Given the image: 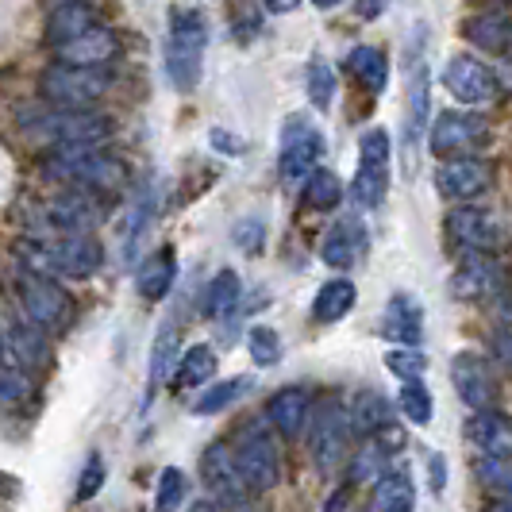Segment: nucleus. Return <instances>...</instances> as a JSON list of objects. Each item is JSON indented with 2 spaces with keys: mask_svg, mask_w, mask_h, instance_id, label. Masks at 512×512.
<instances>
[{
  "mask_svg": "<svg viewBox=\"0 0 512 512\" xmlns=\"http://www.w3.org/2000/svg\"><path fill=\"white\" fill-rule=\"evenodd\" d=\"M39 170L43 178L77 181L85 189H116L124 181V162L101 151V143H51Z\"/></svg>",
  "mask_w": 512,
  "mask_h": 512,
  "instance_id": "f257e3e1",
  "label": "nucleus"
},
{
  "mask_svg": "<svg viewBox=\"0 0 512 512\" xmlns=\"http://www.w3.org/2000/svg\"><path fill=\"white\" fill-rule=\"evenodd\" d=\"M405 158L416 170V151L420 143L428 139V112H432V70H428V58H424V24L412 27L409 47H405Z\"/></svg>",
  "mask_w": 512,
  "mask_h": 512,
  "instance_id": "f03ea898",
  "label": "nucleus"
},
{
  "mask_svg": "<svg viewBox=\"0 0 512 512\" xmlns=\"http://www.w3.org/2000/svg\"><path fill=\"white\" fill-rule=\"evenodd\" d=\"M208 24L197 8H178L170 16V39H166V74L174 89L193 93L201 85V66H205Z\"/></svg>",
  "mask_w": 512,
  "mask_h": 512,
  "instance_id": "7ed1b4c3",
  "label": "nucleus"
},
{
  "mask_svg": "<svg viewBox=\"0 0 512 512\" xmlns=\"http://www.w3.org/2000/svg\"><path fill=\"white\" fill-rule=\"evenodd\" d=\"M12 285H16V301L24 308V316H31L39 328L62 332V328L70 324V316H74V297L58 285L54 274H39V270L16 266Z\"/></svg>",
  "mask_w": 512,
  "mask_h": 512,
  "instance_id": "20e7f679",
  "label": "nucleus"
},
{
  "mask_svg": "<svg viewBox=\"0 0 512 512\" xmlns=\"http://www.w3.org/2000/svg\"><path fill=\"white\" fill-rule=\"evenodd\" d=\"M20 124L47 143H104L112 135V120L104 112L62 108V104H51V112H24Z\"/></svg>",
  "mask_w": 512,
  "mask_h": 512,
  "instance_id": "39448f33",
  "label": "nucleus"
},
{
  "mask_svg": "<svg viewBox=\"0 0 512 512\" xmlns=\"http://www.w3.org/2000/svg\"><path fill=\"white\" fill-rule=\"evenodd\" d=\"M351 428H355V416L343 409L339 401H320L312 409L308 420V451L320 474H332L335 466H343L347 451H351Z\"/></svg>",
  "mask_w": 512,
  "mask_h": 512,
  "instance_id": "423d86ee",
  "label": "nucleus"
},
{
  "mask_svg": "<svg viewBox=\"0 0 512 512\" xmlns=\"http://www.w3.org/2000/svg\"><path fill=\"white\" fill-rule=\"evenodd\" d=\"M389 181H393V147H389V131L370 128L359 139V170H355V185H351L355 205L366 208V212L382 208L385 193H389Z\"/></svg>",
  "mask_w": 512,
  "mask_h": 512,
  "instance_id": "0eeeda50",
  "label": "nucleus"
},
{
  "mask_svg": "<svg viewBox=\"0 0 512 512\" xmlns=\"http://www.w3.org/2000/svg\"><path fill=\"white\" fill-rule=\"evenodd\" d=\"M112 89V74H104L101 66H74L62 62L51 66L39 77V93L47 104H62V108H89L97 104Z\"/></svg>",
  "mask_w": 512,
  "mask_h": 512,
  "instance_id": "6e6552de",
  "label": "nucleus"
},
{
  "mask_svg": "<svg viewBox=\"0 0 512 512\" xmlns=\"http://www.w3.org/2000/svg\"><path fill=\"white\" fill-rule=\"evenodd\" d=\"M320 154H324V135H320V128L308 116L293 112L282 124V151H278V174H282L285 185L305 181L316 170Z\"/></svg>",
  "mask_w": 512,
  "mask_h": 512,
  "instance_id": "1a4fd4ad",
  "label": "nucleus"
},
{
  "mask_svg": "<svg viewBox=\"0 0 512 512\" xmlns=\"http://www.w3.org/2000/svg\"><path fill=\"white\" fill-rule=\"evenodd\" d=\"M239 466H243V478H247V489L251 493H270L282 478V459H278V447H274V436L266 432L262 420H251L239 436Z\"/></svg>",
  "mask_w": 512,
  "mask_h": 512,
  "instance_id": "9d476101",
  "label": "nucleus"
},
{
  "mask_svg": "<svg viewBox=\"0 0 512 512\" xmlns=\"http://www.w3.org/2000/svg\"><path fill=\"white\" fill-rule=\"evenodd\" d=\"M459 301H493L509 289V274L489 251H466V262L455 270V278L447 285Z\"/></svg>",
  "mask_w": 512,
  "mask_h": 512,
  "instance_id": "9b49d317",
  "label": "nucleus"
},
{
  "mask_svg": "<svg viewBox=\"0 0 512 512\" xmlns=\"http://www.w3.org/2000/svg\"><path fill=\"white\" fill-rule=\"evenodd\" d=\"M493 181V170L482 158H470V154H455L447 162L436 166V189L443 201H455V205H466L474 197H482Z\"/></svg>",
  "mask_w": 512,
  "mask_h": 512,
  "instance_id": "f8f14e48",
  "label": "nucleus"
},
{
  "mask_svg": "<svg viewBox=\"0 0 512 512\" xmlns=\"http://www.w3.org/2000/svg\"><path fill=\"white\" fill-rule=\"evenodd\" d=\"M201 474H205L208 489L224 501V509H243L247 505V497H243V489H247L243 466H239V455L231 451L224 439L212 443L205 455H201Z\"/></svg>",
  "mask_w": 512,
  "mask_h": 512,
  "instance_id": "ddd939ff",
  "label": "nucleus"
},
{
  "mask_svg": "<svg viewBox=\"0 0 512 512\" xmlns=\"http://www.w3.org/2000/svg\"><path fill=\"white\" fill-rule=\"evenodd\" d=\"M443 85L459 104H489L497 97V77L470 54H455L443 66Z\"/></svg>",
  "mask_w": 512,
  "mask_h": 512,
  "instance_id": "4468645a",
  "label": "nucleus"
},
{
  "mask_svg": "<svg viewBox=\"0 0 512 512\" xmlns=\"http://www.w3.org/2000/svg\"><path fill=\"white\" fill-rule=\"evenodd\" d=\"M447 239L462 251H489L493 255L505 243V231L486 208H451L447 212Z\"/></svg>",
  "mask_w": 512,
  "mask_h": 512,
  "instance_id": "2eb2a0df",
  "label": "nucleus"
},
{
  "mask_svg": "<svg viewBox=\"0 0 512 512\" xmlns=\"http://www.w3.org/2000/svg\"><path fill=\"white\" fill-rule=\"evenodd\" d=\"M489 135V124L478 112H439L432 135H428V151L432 154H459L478 147Z\"/></svg>",
  "mask_w": 512,
  "mask_h": 512,
  "instance_id": "dca6fc26",
  "label": "nucleus"
},
{
  "mask_svg": "<svg viewBox=\"0 0 512 512\" xmlns=\"http://www.w3.org/2000/svg\"><path fill=\"white\" fill-rule=\"evenodd\" d=\"M104 220V205L97 193H89L85 185L70 189V193H58L51 205H47V224L62 235L70 231H93Z\"/></svg>",
  "mask_w": 512,
  "mask_h": 512,
  "instance_id": "f3484780",
  "label": "nucleus"
},
{
  "mask_svg": "<svg viewBox=\"0 0 512 512\" xmlns=\"http://www.w3.org/2000/svg\"><path fill=\"white\" fill-rule=\"evenodd\" d=\"M451 382L459 389L462 405L470 412L478 409H493V397H497V382H493V370L478 355L462 351L451 359Z\"/></svg>",
  "mask_w": 512,
  "mask_h": 512,
  "instance_id": "a211bd4d",
  "label": "nucleus"
},
{
  "mask_svg": "<svg viewBox=\"0 0 512 512\" xmlns=\"http://www.w3.org/2000/svg\"><path fill=\"white\" fill-rule=\"evenodd\" d=\"M54 251V274L70 278H93L104 262V247L93 231H70L66 239L51 243Z\"/></svg>",
  "mask_w": 512,
  "mask_h": 512,
  "instance_id": "6ab92c4d",
  "label": "nucleus"
},
{
  "mask_svg": "<svg viewBox=\"0 0 512 512\" xmlns=\"http://www.w3.org/2000/svg\"><path fill=\"white\" fill-rule=\"evenodd\" d=\"M47 328H39L31 316L16 320V316H4V351L16 362H24L27 370H43L51 362V339Z\"/></svg>",
  "mask_w": 512,
  "mask_h": 512,
  "instance_id": "aec40b11",
  "label": "nucleus"
},
{
  "mask_svg": "<svg viewBox=\"0 0 512 512\" xmlns=\"http://www.w3.org/2000/svg\"><path fill=\"white\" fill-rule=\"evenodd\" d=\"M370 251V239H366V228H362L355 216H343V220H335L328 235H324V243H320V258L332 266V270H351V266H359L362 258Z\"/></svg>",
  "mask_w": 512,
  "mask_h": 512,
  "instance_id": "412c9836",
  "label": "nucleus"
},
{
  "mask_svg": "<svg viewBox=\"0 0 512 512\" xmlns=\"http://www.w3.org/2000/svg\"><path fill=\"white\" fill-rule=\"evenodd\" d=\"M58 51V62H74V66H108L116 54H120V39L108 31V27H89L81 31L77 39L54 47Z\"/></svg>",
  "mask_w": 512,
  "mask_h": 512,
  "instance_id": "4be33fe9",
  "label": "nucleus"
},
{
  "mask_svg": "<svg viewBox=\"0 0 512 512\" xmlns=\"http://www.w3.org/2000/svg\"><path fill=\"white\" fill-rule=\"evenodd\" d=\"M266 416H270V424H274L285 439H301L308 432V420H312V401H308L305 389L289 385V389L270 397Z\"/></svg>",
  "mask_w": 512,
  "mask_h": 512,
  "instance_id": "5701e85b",
  "label": "nucleus"
},
{
  "mask_svg": "<svg viewBox=\"0 0 512 512\" xmlns=\"http://www.w3.org/2000/svg\"><path fill=\"white\" fill-rule=\"evenodd\" d=\"M382 335L405 343V347H416L424 339V308L412 293H393L389 297L382 316Z\"/></svg>",
  "mask_w": 512,
  "mask_h": 512,
  "instance_id": "b1692460",
  "label": "nucleus"
},
{
  "mask_svg": "<svg viewBox=\"0 0 512 512\" xmlns=\"http://www.w3.org/2000/svg\"><path fill=\"white\" fill-rule=\"evenodd\" d=\"M466 439L482 451V455H501L512 459V420L493 409H478L466 424Z\"/></svg>",
  "mask_w": 512,
  "mask_h": 512,
  "instance_id": "393cba45",
  "label": "nucleus"
},
{
  "mask_svg": "<svg viewBox=\"0 0 512 512\" xmlns=\"http://www.w3.org/2000/svg\"><path fill=\"white\" fill-rule=\"evenodd\" d=\"M154 208H158V193H154L151 181L139 185V193L131 197V205L120 216V235H124V262H135V251L143 243V235L154 224Z\"/></svg>",
  "mask_w": 512,
  "mask_h": 512,
  "instance_id": "a878e982",
  "label": "nucleus"
},
{
  "mask_svg": "<svg viewBox=\"0 0 512 512\" xmlns=\"http://www.w3.org/2000/svg\"><path fill=\"white\" fill-rule=\"evenodd\" d=\"M174 278H178V255H174V247H158L154 255L143 258V266L135 274V289H139L143 301H162L170 293Z\"/></svg>",
  "mask_w": 512,
  "mask_h": 512,
  "instance_id": "bb28decb",
  "label": "nucleus"
},
{
  "mask_svg": "<svg viewBox=\"0 0 512 512\" xmlns=\"http://www.w3.org/2000/svg\"><path fill=\"white\" fill-rule=\"evenodd\" d=\"M466 43H474L486 54H512V20L505 12H486V16H470L462 24Z\"/></svg>",
  "mask_w": 512,
  "mask_h": 512,
  "instance_id": "cd10ccee",
  "label": "nucleus"
},
{
  "mask_svg": "<svg viewBox=\"0 0 512 512\" xmlns=\"http://www.w3.org/2000/svg\"><path fill=\"white\" fill-rule=\"evenodd\" d=\"M178 328H174V320H166L158 335H154L151 343V366H147V397H143V409L154 401V393H158V385L170 378V366L178 362Z\"/></svg>",
  "mask_w": 512,
  "mask_h": 512,
  "instance_id": "c85d7f7f",
  "label": "nucleus"
},
{
  "mask_svg": "<svg viewBox=\"0 0 512 512\" xmlns=\"http://www.w3.org/2000/svg\"><path fill=\"white\" fill-rule=\"evenodd\" d=\"M355 301H359L355 282L332 278V282L320 285V293H316V301H312V320H316V324H339V320L355 308Z\"/></svg>",
  "mask_w": 512,
  "mask_h": 512,
  "instance_id": "c756f323",
  "label": "nucleus"
},
{
  "mask_svg": "<svg viewBox=\"0 0 512 512\" xmlns=\"http://www.w3.org/2000/svg\"><path fill=\"white\" fill-rule=\"evenodd\" d=\"M370 505L378 512H409L416 505V489H412L409 470L405 466H389L374 482V501Z\"/></svg>",
  "mask_w": 512,
  "mask_h": 512,
  "instance_id": "7c9ffc66",
  "label": "nucleus"
},
{
  "mask_svg": "<svg viewBox=\"0 0 512 512\" xmlns=\"http://www.w3.org/2000/svg\"><path fill=\"white\" fill-rule=\"evenodd\" d=\"M93 24V12H89V4H81V0H70V4H58V12L51 16V24H47V43L51 47H62V43H70L77 39L81 31H89Z\"/></svg>",
  "mask_w": 512,
  "mask_h": 512,
  "instance_id": "2f4dec72",
  "label": "nucleus"
},
{
  "mask_svg": "<svg viewBox=\"0 0 512 512\" xmlns=\"http://www.w3.org/2000/svg\"><path fill=\"white\" fill-rule=\"evenodd\" d=\"M351 416H355V428H359L362 436H378V432H385L389 424H397L393 420V405L385 401L378 389H362L359 397H355V409H351Z\"/></svg>",
  "mask_w": 512,
  "mask_h": 512,
  "instance_id": "473e14b6",
  "label": "nucleus"
},
{
  "mask_svg": "<svg viewBox=\"0 0 512 512\" xmlns=\"http://www.w3.org/2000/svg\"><path fill=\"white\" fill-rule=\"evenodd\" d=\"M347 70L370 93H382L385 85H389V58L378 47H355V51L347 54Z\"/></svg>",
  "mask_w": 512,
  "mask_h": 512,
  "instance_id": "72a5a7b5",
  "label": "nucleus"
},
{
  "mask_svg": "<svg viewBox=\"0 0 512 512\" xmlns=\"http://www.w3.org/2000/svg\"><path fill=\"white\" fill-rule=\"evenodd\" d=\"M216 351L208 347V343H193L185 355L178 359V370H174V385L178 389H197V385H205L212 374H216Z\"/></svg>",
  "mask_w": 512,
  "mask_h": 512,
  "instance_id": "f704fd0d",
  "label": "nucleus"
},
{
  "mask_svg": "<svg viewBox=\"0 0 512 512\" xmlns=\"http://www.w3.org/2000/svg\"><path fill=\"white\" fill-rule=\"evenodd\" d=\"M239 297H243V282H239V274L235 270H220L212 282L205 285V316L212 320H220V316H228L231 308H239Z\"/></svg>",
  "mask_w": 512,
  "mask_h": 512,
  "instance_id": "c9c22d12",
  "label": "nucleus"
},
{
  "mask_svg": "<svg viewBox=\"0 0 512 512\" xmlns=\"http://www.w3.org/2000/svg\"><path fill=\"white\" fill-rule=\"evenodd\" d=\"M301 201H305L312 212H335L339 201H343V185H339V174L335 170H312L305 178V193H301Z\"/></svg>",
  "mask_w": 512,
  "mask_h": 512,
  "instance_id": "e433bc0d",
  "label": "nucleus"
},
{
  "mask_svg": "<svg viewBox=\"0 0 512 512\" xmlns=\"http://www.w3.org/2000/svg\"><path fill=\"white\" fill-rule=\"evenodd\" d=\"M251 385L255 382H251V378H243V374H239V378H224V382H216L208 393H201V397L193 401V412H197V416H216V412L231 409V405H235Z\"/></svg>",
  "mask_w": 512,
  "mask_h": 512,
  "instance_id": "4c0bfd02",
  "label": "nucleus"
},
{
  "mask_svg": "<svg viewBox=\"0 0 512 512\" xmlns=\"http://www.w3.org/2000/svg\"><path fill=\"white\" fill-rule=\"evenodd\" d=\"M389 455H393V451H389L385 443L370 439L359 455L351 459V482H355V486H374L385 470H389Z\"/></svg>",
  "mask_w": 512,
  "mask_h": 512,
  "instance_id": "58836bf2",
  "label": "nucleus"
},
{
  "mask_svg": "<svg viewBox=\"0 0 512 512\" xmlns=\"http://www.w3.org/2000/svg\"><path fill=\"white\" fill-rule=\"evenodd\" d=\"M305 93L312 108L316 112H332L335 104V70L328 62H320V58H312L308 62V74H305Z\"/></svg>",
  "mask_w": 512,
  "mask_h": 512,
  "instance_id": "ea45409f",
  "label": "nucleus"
},
{
  "mask_svg": "<svg viewBox=\"0 0 512 512\" xmlns=\"http://www.w3.org/2000/svg\"><path fill=\"white\" fill-rule=\"evenodd\" d=\"M482 486L493 489V493H505L501 509H512V459H501V455H482L474 462Z\"/></svg>",
  "mask_w": 512,
  "mask_h": 512,
  "instance_id": "a19ab883",
  "label": "nucleus"
},
{
  "mask_svg": "<svg viewBox=\"0 0 512 512\" xmlns=\"http://www.w3.org/2000/svg\"><path fill=\"white\" fill-rule=\"evenodd\" d=\"M397 405H401V412L409 416L412 424H432V416H436V401H432L428 385L420 382V378H412V382L401 385Z\"/></svg>",
  "mask_w": 512,
  "mask_h": 512,
  "instance_id": "79ce46f5",
  "label": "nucleus"
},
{
  "mask_svg": "<svg viewBox=\"0 0 512 512\" xmlns=\"http://www.w3.org/2000/svg\"><path fill=\"white\" fill-rule=\"evenodd\" d=\"M185 497H189V478H185V470H178V466H166V470L158 474L154 509H158V512L181 509V505H185Z\"/></svg>",
  "mask_w": 512,
  "mask_h": 512,
  "instance_id": "37998d69",
  "label": "nucleus"
},
{
  "mask_svg": "<svg viewBox=\"0 0 512 512\" xmlns=\"http://www.w3.org/2000/svg\"><path fill=\"white\" fill-rule=\"evenodd\" d=\"M0 397L4 405H20L31 397V378H27V366L16 362L8 351H4V366H0Z\"/></svg>",
  "mask_w": 512,
  "mask_h": 512,
  "instance_id": "c03bdc74",
  "label": "nucleus"
},
{
  "mask_svg": "<svg viewBox=\"0 0 512 512\" xmlns=\"http://www.w3.org/2000/svg\"><path fill=\"white\" fill-rule=\"evenodd\" d=\"M247 351H251V359L258 366H278L282 362V335L274 332V328H266V324H255L251 332H247Z\"/></svg>",
  "mask_w": 512,
  "mask_h": 512,
  "instance_id": "a18cd8bd",
  "label": "nucleus"
},
{
  "mask_svg": "<svg viewBox=\"0 0 512 512\" xmlns=\"http://www.w3.org/2000/svg\"><path fill=\"white\" fill-rule=\"evenodd\" d=\"M385 366H389V374H393V378H401V382H412V378H424V370H428V359H424L416 347H405V343H397V351H389V355H385Z\"/></svg>",
  "mask_w": 512,
  "mask_h": 512,
  "instance_id": "49530a36",
  "label": "nucleus"
},
{
  "mask_svg": "<svg viewBox=\"0 0 512 512\" xmlns=\"http://www.w3.org/2000/svg\"><path fill=\"white\" fill-rule=\"evenodd\" d=\"M231 243H235L239 251H247V255H258V251L266 247V224H262L258 216L239 220V224L231 228Z\"/></svg>",
  "mask_w": 512,
  "mask_h": 512,
  "instance_id": "de8ad7c7",
  "label": "nucleus"
},
{
  "mask_svg": "<svg viewBox=\"0 0 512 512\" xmlns=\"http://www.w3.org/2000/svg\"><path fill=\"white\" fill-rule=\"evenodd\" d=\"M101 486H104V455L101 451H89V459L81 466V478H77V501L97 497Z\"/></svg>",
  "mask_w": 512,
  "mask_h": 512,
  "instance_id": "09e8293b",
  "label": "nucleus"
},
{
  "mask_svg": "<svg viewBox=\"0 0 512 512\" xmlns=\"http://www.w3.org/2000/svg\"><path fill=\"white\" fill-rule=\"evenodd\" d=\"M208 143H212V147H216L220 154H228V158H239V154L247 151V143H243L239 135L224 131V128H212V131H208Z\"/></svg>",
  "mask_w": 512,
  "mask_h": 512,
  "instance_id": "8fccbe9b",
  "label": "nucleus"
},
{
  "mask_svg": "<svg viewBox=\"0 0 512 512\" xmlns=\"http://www.w3.org/2000/svg\"><path fill=\"white\" fill-rule=\"evenodd\" d=\"M382 12H385V0H355V16L366 20V24H370V20H378Z\"/></svg>",
  "mask_w": 512,
  "mask_h": 512,
  "instance_id": "3c124183",
  "label": "nucleus"
},
{
  "mask_svg": "<svg viewBox=\"0 0 512 512\" xmlns=\"http://www.w3.org/2000/svg\"><path fill=\"white\" fill-rule=\"evenodd\" d=\"M493 355L512 366V328H509V332H497V335H493Z\"/></svg>",
  "mask_w": 512,
  "mask_h": 512,
  "instance_id": "603ef678",
  "label": "nucleus"
},
{
  "mask_svg": "<svg viewBox=\"0 0 512 512\" xmlns=\"http://www.w3.org/2000/svg\"><path fill=\"white\" fill-rule=\"evenodd\" d=\"M428 462H432V489H436V493H443V486H447V466H443V455H439V451H432V455H428Z\"/></svg>",
  "mask_w": 512,
  "mask_h": 512,
  "instance_id": "864d4df0",
  "label": "nucleus"
},
{
  "mask_svg": "<svg viewBox=\"0 0 512 512\" xmlns=\"http://www.w3.org/2000/svg\"><path fill=\"white\" fill-rule=\"evenodd\" d=\"M262 8H266V12H274V16H285V12H297V8H301V0H262Z\"/></svg>",
  "mask_w": 512,
  "mask_h": 512,
  "instance_id": "5fc2aeb1",
  "label": "nucleus"
},
{
  "mask_svg": "<svg viewBox=\"0 0 512 512\" xmlns=\"http://www.w3.org/2000/svg\"><path fill=\"white\" fill-rule=\"evenodd\" d=\"M312 4H316V8H339L343 0H312Z\"/></svg>",
  "mask_w": 512,
  "mask_h": 512,
  "instance_id": "6e6d98bb",
  "label": "nucleus"
}]
</instances>
